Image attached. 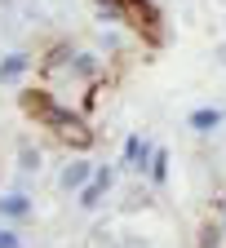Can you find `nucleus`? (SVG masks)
I'll list each match as a JSON object with an SVG mask.
<instances>
[{"mask_svg": "<svg viewBox=\"0 0 226 248\" xmlns=\"http://www.w3.org/2000/svg\"><path fill=\"white\" fill-rule=\"evenodd\" d=\"M138 5H142V0H129V14H138Z\"/></svg>", "mask_w": 226, "mask_h": 248, "instance_id": "nucleus-9", "label": "nucleus"}, {"mask_svg": "<svg viewBox=\"0 0 226 248\" xmlns=\"http://www.w3.org/2000/svg\"><path fill=\"white\" fill-rule=\"evenodd\" d=\"M164 164H169V155H164V151H155V155H151V177H155V182H164V173H169Z\"/></svg>", "mask_w": 226, "mask_h": 248, "instance_id": "nucleus-7", "label": "nucleus"}, {"mask_svg": "<svg viewBox=\"0 0 226 248\" xmlns=\"http://www.w3.org/2000/svg\"><path fill=\"white\" fill-rule=\"evenodd\" d=\"M0 248H22V244H18V235H14V231H0Z\"/></svg>", "mask_w": 226, "mask_h": 248, "instance_id": "nucleus-8", "label": "nucleus"}, {"mask_svg": "<svg viewBox=\"0 0 226 248\" xmlns=\"http://www.w3.org/2000/svg\"><path fill=\"white\" fill-rule=\"evenodd\" d=\"M107 186H111V169H98V173H93V182L80 191V204H84V208H93V204L102 200V191H107Z\"/></svg>", "mask_w": 226, "mask_h": 248, "instance_id": "nucleus-2", "label": "nucleus"}, {"mask_svg": "<svg viewBox=\"0 0 226 248\" xmlns=\"http://www.w3.org/2000/svg\"><path fill=\"white\" fill-rule=\"evenodd\" d=\"M89 182H93L89 164H67V169H62V186H67V191H84Z\"/></svg>", "mask_w": 226, "mask_h": 248, "instance_id": "nucleus-3", "label": "nucleus"}, {"mask_svg": "<svg viewBox=\"0 0 226 248\" xmlns=\"http://www.w3.org/2000/svg\"><path fill=\"white\" fill-rule=\"evenodd\" d=\"M27 62H31V58H22V53L5 58V62H0V80H18V76L27 71Z\"/></svg>", "mask_w": 226, "mask_h": 248, "instance_id": "nucleus-5", "label": "nucleus"}, {"mask_svg": "<svg viewBox=\"0 0 226 248\" xmlns=\"http://www.w3.org/2000/svg\"><path fill=\"white\" fill-rule=\"evenodd\" d=\"M217 124H222V111H213V107H204V111H191V129L209 133V129H217Z\"/></svg>", "mask_w": 226, "mask_h": 248, "instance_id": "nucleus-4", "label": "nucleus"}, {"mask_svg": "<svg viewBox=\"0 0 226 248\" xmlns=\"http://www.w3.org/2000/svg\"><path fill=\"white\" fill-rule=\"evenodd\" d=\"M151 155H155V151H151L142 138H129V142H124V164H129V169H146Z\"/></svg>", "mask_w": 226, "mask_h": 248, "instance_id": "nucleus-1", "label": "nucleus"}, {"mask_svg": "<svg viewBox=\"0 0 226 248\" xmlns=\"http://www.w3.org/2000/svg\"><path fill=\"white\" fill-rule=\"evenodd\" d=\"M0 213H5V217H27L31 204H27L22 195H5V200H0Z\"/></svg>", "mask_w": 226, "mask_h": 248, "instance_id": "nucleus-6", "label": "nucleus"}]
</instances>
